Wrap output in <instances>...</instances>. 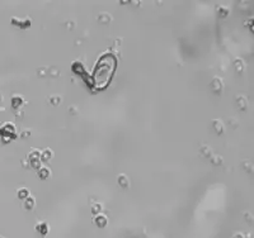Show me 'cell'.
<instances>
[{"label": "cell", "mask_w": 254, "mask_h": 238, "mask_svg": "<svg viewBox=\"0 0 254 238\" xmlns=\"http://www.w3.org/2000/svg\"><path fill=\"white\" fill-rule=\"evenodd\" d=\"M114 67H116V60L112 56H105L98 62L94 72V81L98 87H104L109 82Z\"/></svg>", "instance_id": "obj_1"}]
</instances>
